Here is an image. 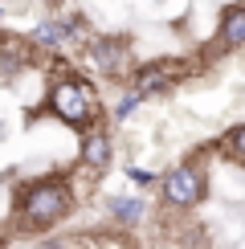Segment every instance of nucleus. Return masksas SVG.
I'll return each instance as SVG.
<instances>
[{
  "label": "nucleus",
  "instance_id": "nucleus-5",
  "mask_svg": "<svg viewBox=\"0 0 245 249\" xmlns=\"http://www.w3.org/2000/svg\"><path fill=\"white\" fill-rule=\"evenodd\" d=\"M217 41H221V49H245V4H229L221 13Z\"/></svg>",
  "mask_w": 245,
  "mask_h": 249
},
{
  "label": "nucleus",
  "instance_id": "nucleus-2",
  "mask_svg": "<svg viewBox=\"0 0 245 249\" xmlns=\"http://www.w3.org/2000/svg\"><path fill=\"white\" fill-rule=\"evenodd\" d=\"M70 213V188L61 180H49V184H33L25 192V204H20V216L25 225H53Z\"/></svg>",
  "mask_w": 245,
  "mask_h": 249
},
{
  "label": "nucleus",
  "instance_id": "nucleus-4",
  "mask_svg": "<svg viewBox=\"0 0 245 249\" xmlns=\"http://www.w3.org/2000/svg\"><path fill=\"white\" fill-rule=\"evenodd\" d=\"M127 61V41L122 37H98L90 45V66H98L102 74H119Z\"/></svg>",
  "mask_w": 245,
  "mask_h": 249
},
{
  "label": "nucleus",
  "instance_id": "nucleus-3",
  "mask_svg": "<svg viewBox=\"0 0 245 249\" xmlns=\"http://www.w3.org/2000/svg\"><path fill=\"white\" fill-rule=\"evenodd\" d=\"M159 192L172 209H196L209 192V180H204V168L200 163H176L168 176L159 180Z\"/></svg>",
  "mask_w": 245,
  "mask_h": 249
},
{
  "label": "nucleus",
  "instance_id": "nucleus-1",
  "mask_svg": "<svg viewBox=\"0 0 245 249\" xmlns=\"http://www.w3.org/2000/svg\"><path fill=\"white\" fill-rule=\"evenodd\" d=\"M49 107H53V115L61 123H70V127H86V123H94V115H98L94 90H90L86 82H78V78L57 82L53 94H49Z\"/></svg>",
  "mask_w": 245,
  "mask_h": 249
},
{
  "label": "nucleus",
  "instance_id": "nucleus-9",
  "mask_svg": "<svg viewBox=\"0 0 245 249\" xmlns=\"http://www.w3.org/2000/svg\"><path fill=\"white\" fill-rule=\"evenodd\" d=\"M143 200L139 196H115V200H110V216H115L119 225H139L143 221Z\"/></svg>",
  "mask_w": 245,
  "mask_h": 249
},
{
  "label": "nucleus",
  "instance_id": "nucleus-7",
  "mask_svg": "<svg viewBox=\"0 0 245 249\" xmlns=\"http://www.w3.org/2000/svg\"><path fill=\"white\" fill-rule=\"evenodd\" d=\"M78 17H53V20H45V25L37 29V41L41 45H49V49H61L66 41H74L78 37Z\"/></svg>",
  "mask_w": 245,
  "mask_h": 249
},
{
  "label": "nucleus",
  "instance_id": "nucleus-8",
  "mask_svg": "<svg viewBox=\"0 0 245 249\" xmlns=\"http://www.w3.org/2000/svg\"><path fill=\"white\" fill-rule=\"evenodd\" d=\"M82 163H86V168H106L110 163V135L90 131L86 139H82Z\"/></svg>",
  "mask_w": 245,
  "mask_h": 249
},
{
  "label": "nucleus",
  "instance_id": "nucleus-10",
  "mask_svg": "<svg viewBox=\"0 0 245 249\" xmlns=\"http://www.w3.org/2000/svg\"><path fill=\"white\" fill-rule=\"evenodd\" d=\"M221 147L229 151L233 160H241V163H245V123H237V127L225 135V139H221Z\"/></svg>",
  "mask_w": 245,
  "mask_h": 249
},
{
  "label": "nucleus",
  "instance_id": "nucleus-12",
  "mask_svg": "<svg viewBox=\"0 0 245 249\" xmlns=\"http://www.w3.org/2000/svg\"><path fill=\"white\" fill-rule=\"evenodd\" d=\"M127 176H131L135 184H151V180H156V176H151L147 168H127Z\"/></svg>",
  "mask_w": 245,
  "mask_h": 249
},
{
  "label": "nucleus",
  "instance_id": "nucleus-6",
  "mask_svg": "<svg viewBox=\"0 0 245 249\" xmlns=\"http://www.w3.org/2000/svg\"><path fill=\"white\" fill-rule=\"evenodd\" d=\"M172 82H176V70L151 61V66H143L135 74V90L139 94H163V90H172Z\"/></svg>",
  "mask_w": 245,
  "mask_h": 249
},
{
  "label": "nucleus",
  "instance_id": "nucleus-11",
  "mask_svg": "<svg viewBox=\"0 0 245 249\" xmlns=\"http://www.w3.org/2000/svg\"><path fill=\"white\" fill-rule=\"evenodd\" d=\"M143 98H147V94H139V90H127V94H122L119 102H115V119L122 123V119H127V115H135V110H139V102Z\"/></svg>",
  "mask_w": 245,
  "mask_h": 249
}]
</instances>
